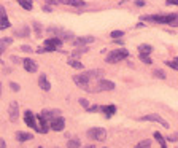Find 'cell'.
Returning a JSON list of instances; mask_svg holds the SVG:
<instances>
[{
  "mask_svg": "<svg viewBox=\"0 0 178 148\" xmlns=\"http://www.w3.org/2000/svg\"><path fill=\"white\" fill-rule=\"evenodd\" d=\"M48 34L54 35V37H57L61 40H68V38H75L72 32H68V30H64L62 27H56V25H51V27H48Z\"/></svg>",
  "mask_w": 178,
  "mask_h": 148,
  "instance_id": "1",
  "label": "cell"
},
{
  "mask_svg": "<svg viewBox=\"0 0 178 148\" xmlns=\"http://www.w3.org/2000/svg\"><path fill=\"white\" fill-rule=\"evenodd\" d=\"M127 56H129V51L127 49H115L113 53H110V54L107 56V62L115 64V62H119L122 59H126Z\"/></svg>",
  "mask_w": 178,
  "mask_h": 148,
  "instance_id": "2",
  "label": "cell"
},
{
  "mask_svg": "<svg viewBox=\"0 0 178 148\" xmlns=\"http://www.w3.org/2000/svg\"><path fill=\"white\" fill-rule=\"evenodd\" d=\"M175 16L176 15H154V16H146L145 19L157 22V24H167V25H170V22L175 19Z\"/></svg>",
  "mask_w": 178,
  "mask_h": 148,
  "instance_id": "3",
  "label": "cell"
},
{
  "mask_svg": "<svg viewBox=\"0 0 178 148\" xmlns=\"http://www.w3.org/2000/svg\"><path fill=\"white\" fill-rule=\"evenodd\" d=\"M88 137H91L92 140H103L107 137V131L103 127H92L88 131Z\"/></svg>",
  "mask_w": 178,
  "mask_h": 148,
  "instance_id": "4",
  "label": "cell"
},
{
  "mask_svg": "<svg viewBox=\"0 0 178 148\" xmlns=\"http://www.w3.org/2000/svg\"><path fill=\"white\" fill-rule=\"evenodd\" d=\"M62 45V40L57 38V37H52V38H48L45 40V51H56L59 46Z\"/></svg>",
  "mask_w": 178,
  "mask_h": 148,
  "instance_id": "5",
  "label": "cell"
},
{
  "mask_svg": "<svg viewBox=\"0 0 178 148\" xmlns=\"http://www.w3.org/2000/svg\"><path fill=\"white\" fill-rule=\"evenodd\" d=\"M49 127L52 129V131H62L64 127H65V121H64V118L62 116H56L54 119H51L49 121Z\"/></svg>",
  "mask_w": 178,
  "mask_h": 148,
  "instance_id": "6",
  "label": "cell"
},
{
  "mask_svg": "<svg viewBox=\"0 0 178 148\" xmlns=\"http://www.w3.org/2000/svg\"><path fill=\"white\" fill-rule=\"evenodd\" d=\"M8 116H10V119L13 121V123L18 119V116H19V105H18V102H11L10 104V107H8Z\"/></svg>",
  "mask_w": 178,
  "mask_h": 148,
  "instance_id": "7",
  "label": "cell"
},
{
  "mask_svg": "<svg viewBox=\"0 0 178 148\" xmlns=\"http://www.w3.org/2000/svg\"><path fill=\"white\" fill-rule=\"evenodd\" d=\"M142 119H143V121H154V123H159V124L164 126V127H169V123H167V121L164 119L162 116H159V115H145Z\"/></svg>",
  "mask_w": 178,
  "mask_h": 148,
  "instance_id": "8",
  "label": "cell"
},
{
  "mask_svg": "<svg viewBox=\"0 0 178 148\" xmlns=\"http://www.w3.org/2000/svg\"><path fill=\"white\" fill-rule=\"evenodd\" d=\"M42 116H43V119L46 121V123L49 124V121H51V119H54L56 116H61V110H57V109H52V110H43V112H42Z\"/></svg>",
  "mask_w": 178,
  "mask_h": 148,
  "instance_id": "9",
  "label": "cell"
},
{
  "mask_svg": "<svg viewBox=\"0 0 178 148\" xmlns=\"http://www.w3.org/2000/svg\"><path fill=\"white\" fill-rule=\"evenodd\" d=\"M24 121H25V124L29 126V127L37 129V121H35V116H34V113H32L30 110H25V113H24Z\"/></svg>",
  "mask_w": 178,
  "mask_h": 148,
  "instance_id": "10",
  "label": "cell"
},
{
  "mask_svg": "<svg viewBox=\"0 0 178 148\" xmlns=\"http://www.w3.org/2000/svg\"><path fill=\"white\" fill-rule=\"evenodd\" d=\"M73 81L78 85V86H81V88H84L86 91H88V86H89V78L86 76V75H76V76H73Z\"/></svg>",
  "mask_w": 178,
  "mask_h": 148,
  "instance_id": "11",
  "label": "cell"
},
{
  "mask_svg": "<svg viewBox=\"0 0 178 148\" xmlns=\"http://www.w3.org/2000/svg\"><path fill=\"white\" fill-rule=\"evenodd\" d=\"M22 65H24V69H25L27 72H30V73L37 72V69H38L37 62L32 61V59H24V61H22Z\"/></svg>",
  "mask_w": 178,
  "mask_h": 148,
  "instance_id": "12",
  "label": "cell"
},
{
  "mask_svg": "<svg viewBox=\"0 0 178 148\" xmlns=\"http://www.w3.org/2000/svg\"><path fill=\"white\" fill-rule=\"evenodd\" d=\"M38 86L42 88L43 91H49L51 89V83L48 81V78H46L45 73H42V75L38 76Z\"/></svg>",
  "mask_w": 178,
  "mask_h": 148,
  "instance_id": "13",
  "label": "cell"
},
{
  "mask_svg": "<svg viewBox=\"0 0 178 148\" xmlns=\"http://www.w3.org/2000/svg\"><path fill=\"white\" fill-rule=\"evenodd\" d=\"M99 89H103V91H113V89H115V83L110 81V80H100V81H99Z\"/></svg>",
  "mask_w": 178,
  "mask_h": 148,
  "instance_id": "14",
  "label": "cell"
},
{
  "mask_svg": "<svg viewBox=\"0 0 178 148\" xmlns=\"http://www.w3.org/2000/svg\"><path fill=\"white\" fill-rule=\"evenodd\" d=\"M94 40H95L94 37H80V38H76V40H75L73 43H75L76 46H84V45H89V43H92Z\"/></svg>",
  "mask_w": 178,
  "mask_h": 148,
  "instance_id": "15",
  "label": "cell"
},
{
  "mask_svg": "<svg viewBox=\"0 0 178 148\" xmlns=\"http://www.w3.org/2000/svg\"><path fill=\"white\" fill-rule=\"evenodd\" d=\"M34 139V136L30 132H16V140L18 142H29V140H32Z\"/></svg>",
  "mask_w": 178,
  "mask_h": 148,
  "instance_id": "16",
  "label": "cell"
},
{
  "mask_svg": "<svg viewBox=\"0 0 178 148\" xmlns=\"http://www.w3.org/2000/svg\"><path fill=\"white\" fill-rule=\"evenodd\" d=\"M15 35L16 37H29L30 35V29H29V25H22V27L21 29H16L15 30Z\"/></svg>",
  "mask_w": 178,
  "mask_h": 148,
  "instance_id": "17",
  "label": "cell"
},
{
  "mask_svg": "<svg viewBox=\"0 0 178 148\" xmlns=\"http://www.w3.org/2000/svg\"><path fill=\"white\" fill-rule=\"evenodd\" d=\"M13 43V38H10V37H5V38H0V54L10 46Z\"/></svg>",
  "mask_w": 178,
  "mask_h": 148,
  "instance_id": "18",
  "label": "cell"
},
{
  "mask_svg": "<svg viewBox=\"0 0 178 148\" xmlns=\"http://www.w3.org/2000/svg\"><path fill=\"white\" fill-rule=\"evenodd\" d=\"M100 110H102L107 116H112V115L116 113V107H115V105H107V107H102Z\"/></svg>",
  "mask_w": 178,
  "mask_h": 148,
  "instance_id": "19",
  "label": "cell"
},
{
  "mask_svg": "<svg viewBox=\"0 0 178 148\" xmlns=\"http://www.w3.org/2000/svg\"><path fill=\"white\" fill-rule=\"evenodd\" d=\"M64 3L70 5V7H84L86 5L84 0H64Z\"/></svg>",
  "mask_w": 178,
  "mask_h": 148,
  "instance_id": "20",
  "label": "cell"
},
{
  "mask_svg": "<svg viewBox=\"0 0 178 148\" xmlns=\"http://www.w3.org/2000/svg\"><path fill=\"white\" fill-rule=\"evenodd\" d=\"M18 2H19V5H21L24 10H27V11H30V10L34 8L32 0H18Z\"/></svg>",
  "mask_w": 178,
  "mask_h": 148,
  "instance_id": "21",
  "label": "cell"
},
{
  "mask_svg": "<svg viewBox=\"0 0 178 148\" xmlns=\"http://www.w3.org/2000/svg\"><path fill=\"white\" fill-rule=\"evenodd\" d=\"M81 146V142L78 139H70L67 142V148H80Z\"/></svg>",
  "mask_w": 178,
  "mask_h": 148,
  "instance_id": "22",
  "label": "cell"
},
{
  "mask_svg": "<svg viewBox=\"0 0 178 148\" xmlns=\"http://www.w3.org/2000/svg\"><path fill=\"white\" fill-rule=\"evenodd\" d=\"M139 51H140V53H145V54H149V53L153 51V48H151V45L143 43V45H139Z\"/></svg>",
  "mask_w": 178,
  "mask_h": 148,
  "instance_id": "23",
  "label": "cell"
},
{
  "mask_svg": "<svg viewBox=\"0 0 178 148\" xmlns=\"http://www.w3.org/2000/svg\"><path fill=\"white\" fill-rule=\"evenodd\" d=\"M102 73H103L102 70H89V72H84L83 75H86V76L91 80L92 76H102Z\"/></svg>",
  "mask_w": 178,
  "mask_h": 148,
  "instance_id": "24",
  "label": "cell"
},
{
  "mask_svg": "<svg viewBox=\"0 0 178 148\" xmlns=\"http://www.w3.org/2000/svg\"><path fill=\"white\" fill-rule=\"evenodd\" d=\"M68 65L73 67V69H83V64H81L78 59H70L68 61Z\"/></svg>",
  "mask_w": 178,
  "mask_h": 148,
  "instance_id": "25",
  "label": "cell"
},
{
  "mask_svg": "<svg viewBox=\"0 0 178 148\" xmlns=\"http://www.w3.org/2000/svg\"><path fill=\"white\" fill-rule=\"evenodd\" d=\"M139 59L142 61V62H145V64H153V61L151 59H149V56L148 54H145V53H139Z\"/></svg>",
  "mask_w": 178,
  "mask_h": 148,
  "instance_id": "26",
  "label": "cell"
},
{
  "mask_svg": "<svg viewBox=\"0 0 178 148\" xmlns=\"http://www.w3.org/2000/svg\"><path fill=\"white\" fill-rule=\"evenodd\" d=\"M153 76H156V78H159V80H166V73H164V70H161V69H156V70H153Z\"/></svg>",
  "mask_w": 178,
  "mask_h": 148,
  "instance_id": "27",
  "label": "cell"
},
{
  "mask_svg": "<svg viewBox=\"0 0 178 148\" xmlns=\"http://www.w3.org/2000/svg\"><path fill=\"white\" fill-rule=\"evenodd\" d=\"M5 19H8V18H7V11H5V7H3V5H0V24H2Z\"/></svg>",
  "mask_w": 178,
  "mask_h": 148,
  "instance_id": "28",
  "label": "cell"
},
{
  "mask_svg": "<svg viewBox=\"0 0 178 148\" xmlns=\"http://www.w3.org/2000/svg\"><path fill=\"white\" fill-rule=\"evenodd\" d=\"M137 148H151V142H149V140H143V142H140L139 145H137Z\"/></svg>",
  "mask_w": 178,
  "mask_h": 148,
  "instance_id": "29",
  "label": "cell"
},
{
  "mask_svg": "<svg viewBox=\"0 0 178 148\" xmlns=\"http://www.w3.org/2000/svg\"><path fill=\"white\" fill-rule=\"evenodd\" d=\"M166 65H167V67H170V69H173V70H178V64H176L175 61H167V62H166Z\"/></svg>",
  "mask_w": 178,
  "mask_h": 148,
  "instance_id": "30",
  "label": "cell"
},
{
  "mask_svg": "<svg viewBox=\"0 0 178 148\" xmlns=\"http://www.w3.org/2000/svg\"><path fill=\"white\" fill-rule=\"evenodd\" d=\"M122 35H124V32H122V30H113L112 32V38H119Z\"/></svg>",
  "mask_w": 178,
  "mask_h": 148,
  "instance_id": "31",
  "label": "cell"
},
{
  "mask_svg": "<svg viewBox=\"0 0 178 148\" xmlns=\"http://www.w3.org/2000/svg\"><path fill=\"white\" fill-rule=\"evenodd\" d=\"M34 29H35V34H37V35H40V34H42V24L34 22Z\"/></svg>",
  "mask_w": 178,
  "mask_h": 148,
  "instance_id": "32",
  "label": "cell"
},
{
  "mask_svg": "<svg viewBox=\"0 0 178 148\" xmlns=\"http://www.w3.org/2000/svg\"><path fill=\"white\" fill-rule=\"evenodd\" d=\"M154 139H156V140L159 142V145H161V143H164V142H166V140H164V137L161 136L159 132H154Z\"/></svg>",
  "mask_w": 178,
  "mask_h": 148,
  "instance_id": "33",
  "label": "cell"
},
{
  "mask_svg": "<svg viewBox=\"0 0 178 148\" xmlns=\"http://www.w3.org/2000/svg\"><path fill=\"white\" fill-rule=\"evenodd\" d=\"M10 88H11V89H13V91H15V92H18V91H19V89H21V86H19V85H18V83H13V81H11V83H10Z\"/></svg>",
  "mask_w": 178,
  "mask_h": 148,
  "instance_id": "34",
  "label": "cell"
},
{
  "mask_svg": "<svg viewBox=\"0 0 178 148\" xmlns=\"http://www.w3.org/2000/svg\"><path fill=\"white\" fill-rule=\"evenodd\" d=\"M48 5H59V3H64V0H46Z\"/></svg>",
  "mask_w": 178,
  "mask_h": 148,
  "instance_id": "35",
  "label": "cell"
},
{
  "mask_svg": "<svg viewBox=\"0 0 178 148\" xmlns=\"http://www.w3.org/2000/svg\"><path fill=\"white\" fill-rule=\"evenodd\" d=\"M21 51H24V53H32V48H30L29 45H22V46H21Z\"/></svg>",
  "mask_w": 178,
  "mask_h": 148,
  "instance_id": "36",
  "label": "cell"
},
{
  "mask_svg": "<svg viewBox=\"0 0 178 148\" xmlns=\"http://www.w3.org/2000/svg\"><path fill=\"white\" fill-rule=\"evenodd\" d=\"M80 104H81V105H83V107H84V109H89V102H88L86 99H80Z\"/></svg>",
  "mask_w": 178,
  "mask_h": 148,
  "instance_id": "37",
  "label": "cell"
},
{
  "mask_svg": "<svg viewBox=\"0 0 178 148\" xmlns=\"http://www.w3.org/2000/svg\"><path fill=\"white\" fill-rule=\"evenodd\" d=\"M170 25H172V27H178V15L175 16V19L170 22Z\"/></svg>",
  "mask_w": 178,
  "mask_h": 148,
  "instance_id": "38",
  "label": "cell"
},
{
  "mask_svg": "<svg viewBox=\"0 0 178 148\" xmlns=\"http://www.w3.org/2000/svg\"><path fill=\"white\" fill-rule=\"evenodd\" d=\"M167 140H170V142H176V140H178V132H176V134H173V136H170Z\"/></svg>",
  "mask_w": 178,
  "mask_h": 148,
  "instance_id": "39",
  "label": "cell"
},
{
  "mask_svg": "<svg viewBox=\"0 0 178 148\" xmlns=\"http://www.w3.org/2000/svg\"><path fill=\"white\" fill-rule=\"evenodd\" d=\"M135 5H137V7H143L145 2H143V0H135Z\"/></svg>",
  "mask_w": 178,
  "mask_h": 148,
  "instance_id": "40",
  "label": "cell"
},
{
  "mask_svg": "<svg viewBox=\"0 0 178 148\" xmlns=\"http://www.w3.org/2000/svg\"><path fill=\"white\" fill-rule=\"evenodd\" d=\"M167 5H178V0H167Z\"/></svg>",
  "mask_w": 178,
  "mask_h": 148,
  "instance_id": "41",
  "label": "cell"
},
{
  "mask_svg": "<svg viewBox=\"0 0 178 148\" xmlns=\"http://www.w3.org/2000/svg\"><path fill=\"white\" fill-rule=\"evenodd\" d=\"M0 148H7V143H5V140H2V139H0Z\"/></svg>",
  "mask_w": 178,
  "mask_h": 148,
  "instance_id": "42",
  "label": "cell"
},
{
  "mask_svg": "<svg viewBox=\"0 0 178 148\" xmlns=\"http://www.w3.org/2000/svg\"><path fill=\"white\" fill-rule=\"evenodd\" d=\"M43 10H45L46 13H49V11H51V7H49V5H45V7H43Z\"/></svg>",
  "mask_w": 178,
  "mask_h": 148,
  "instance_id": "43",
  "label": "cell"
},
{
  "mask_svg": "<svg viewBox=\"0 0 178 148\" xmlns=\"http://www.w3.org/2000/svg\"><path fill=\"white\" fill-rule=\"evenodd\" d=\"M0 94H2V83H0Z\"/></svg>",
  "mask_w": 178,
  "mask_h": 148,
  "instance_id": "44",
  "label": "cell"
},
{
  "mask_svg": "<svg viewBox=\"0 0 178 148\" xmlns=\"http://www.w3.org/2000/svg\"><path fill=\"white\" fill-rule=\"evenodd\" d=\"M175 62H176V64H178V56H176V58H175Z\"/></svg>",
  "mask_w": 178,
  "mask_h": 148,
  "instance_id": "45",
  "label": "cell"
},
{
  "mask_svg": "<svg viewBox=\"0 0 178 148\" xmlns=\"http://www.w3.org/2000/svg\"><path fill=\"white\" fill-rule=\"evenodd\" d=\"M86 148H94V146H92V145H89V146H86Z\"/></svg>",
  "mask_w": 178,
  "mask_h": 148,
  "instance_id": "46",
  "label": "cell"
},
{
  "mask_svg": "<svg viewBox=\"0 0 178 148\" xmlns=\"http://www.w3.org/2000/svg\"><path fill=\"white\" fill-rule=\"evenodd\" d=\"M38 148H42V146H38Z\"/></svg>",
  "mask_w": 178,
  "mask_h": 148,
  "instance_id": "47",
  "label": "cell"
}]
</instances>
